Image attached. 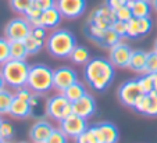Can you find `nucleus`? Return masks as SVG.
Masks as SVG:
<instances>
[{"label": "nucleus", "instance_id": "nucleus-5", "mask_svg": "<svg viewBox=\"0 0 157 143\" xmlns=\"http://www.w3.org/2000/svg\"><path fill=\"white\" fill-rule=\"evenodd\" d=\"M46 111H48L49 118L56 122H60L72 113V103L63 93L59 92L57 95H53L48 99Z\"/></svg>", "mask_w": 157, "mask_h": 143}, {"label": "nucleus", "instance_id": "nucleus-43", "mask_svg": "<svg viewBox=\"0 0 157 143\" xmlns=\"http://www.w3.org/2000/svg\"><path fill=\"white\" fill-rule=\"evenodd\" d=\"M151 78H153V90L157 92V74H151Z\"/></svg>", "mask_w": 157, "mask_h": 143}, {"label": "nucleus", "instance_id": "nucleus-30", "mask_svg": "<svg viewBox=\"0 0 157 143\" xmlns=\"http://www.w3.org/2000/svg\"><path fill=\"white\" fill-rule=\"evenodd\" d=\"M32 3H33V0H10V7L17 14L24 15L25 11L29 9Z\"/></svg>", "mask_w": 157, "mask_h": 143}, {"label": "nucleus", "instance_id": "nucleus-41", "mask_svg": "<svg viewBox=\"0 0 157 143\" xmlns=\"http://www.w3.org/2000/svg\"><path fill=\"white\" fill-rule=\"evenodd\" d=\"M32 93H33V92L29 89V88H28V86H24V88H20V89L15 90L14 95L17 96V97L22 99V100L29 101V99H31V96H32Z\"/></svg>", "mask_w": 157, "mask_h": 143}, {"label": "nucleus", "instance_id": "nucleus-18", "mask_svg": "<svg viewBox=\"0 0 157 143\" xmlns=\"http://www.w3.org/2000/svg\"><path fill=\"white\" fill-rule=\"evenodd\" d=\"M9 115H11L13 118H17V119L31 118L29 101L22 100V99L17 97V96L14 95V100H13L11 107H10V110H9Z\"/></svg>", "mask_w": 157, "mask_h": 143}, {"label": "nucleus", "instance_id": "nucleus-13", "mask_svg": "<svg viewBox=\"0 0 157 143\" xmlns=\"http://www.w3.org/2000/svg\"><path fill=\"white\" fill-rule=\"evenodd\" d=\"M96 107L98 106H96L95 97L92 95L86 93L85 96H82L81 99H78L77 101L72 103V113L88 119L96 113Z\"/></svg>", "mask_w": 157, "mask_h": 143}, {"label": "nucleus", "instance_id": "nucleus-35", "mask_svg": "<svg viewBox=\"0 0 157 143\" xmlns=\"http://www.w3.org/2000/svg\"><path fill=\"white\" fill-rule=\"evenodd\" d=\"M114 17H116V20H118V21L128 22L131 18H132V11H131V9L127 4H124V6H121L120 9H117L116 11H114Z\"/></svg>", "mask_w": 157, "mask_h": 143}, {"label": "nucleus", "instance_id": "nucleus-47", "mask_svg": "<svg viewBox=\"0 0 157 143\" xmlns=\"http://www.w3.org/2000/svg\"><path fill=\"white\" fill-rule=\"evenodd\" d=\"M0 143H6V140H4L2 136H0Z\"/></svg>", "mask_w": 157, "mask_h": 143}, {"label": "nucleus", "instance_id": "nucleus-28", "mask_svg": "<svg viewBox=\"0 0 157 143\" xmlns=\"http://www.w3.org/2000/svg\"><path fill=\"white\" fill-rule=\"evenodd\" d=\"M24 43H25V47H27V50H28V54H38L39 51L43 49V46H44V42H40V40H38L36 38H33L32 35H28L27 38L24 39Z\"/></svg>", "mask_w": 157, "mask_h": 143}, {"label": "nucleus", "instance_id": "nucleus-3", "mask_svg": "<svg viewBox=\"0 0 157 143\" xmlns=\"http://www.w3.org/2000/svg\"><path fill=\"white\" fill-rule=\"evenodd\" d=\"M0 71L6 81V86L15 90L27 86L28 74H29V64L27 63V60L10 58L2 66Z\"/></svg>", "mask_w": 157, "mask_h": 143}, {"label": "nucleus", "instance_id": "nucleus-22", "mask_svg": "<svg viewBox=\"0 0 157 143\" xmlns=\"http://www.w3.org/2000/svg\"><path fill=\"white\" fill-rule=\"evenodd\" d=\"M71 60V63L75 64V66H85V64L89 63V60L92 58L90 57V51H89L88 47H85L83 45H77L74 47V50L71 51L68 57Z\"/></svg>", "mask_w": 157, "mask_h": 143}, {"label": "nucleus", "instance_id": "nucleus-4", "mask_svg": "<svg viewBox=\"0 0 157 143\" xmlns=\"http://www.w3.org/2000/svg\"><path fill=\"white\" fill-rule=\"evenodd\" d=\"M53 71L46 64H33L29 66L27 86L35 93H48L53 89Z\"/></svg>", "mask_w": 157, "mask_h": 143}, {"label": "nucleus", "instance_id": "nucleus-17", "mask_svg": "<svg viewBox=\"0 0 157 143\" xmlns=\"http://www.w3.org/2000/svg\"><path fill=\"white\" fill-rule=\"evenodd\" d=\"M63 20L61 13L59 11L56 6L52 7V9L43 10L40 18H39V25L44 27L46 29H57V27L60 25Z\"/></svg>", "mask_w": 157, "mask_h": 143}, {"label": "nucleus", "instance_id": "nucleus-46", "mask_svg": "<svg viewBox=\"0 0 157 143\" xmlns=\"http://www.w3.org/2000/svg\"><path fill=\"white\" fill-rule=\"evenodd\" d=\"M153 50H156V51H157V39L154 40V49H153Z\"/></svg>", "mask_w": 157, "mask_h": 143}, {"label": "nucleus", "instance_id": "nucleus-20", "mask_svg": "<svg viewBox=\"0 0 157 143\" xmlns=\"http://www.w3.org/2000/svg\"><path fill=\"white\" fill-rule=\"evenodd\" d=\"M99 129L101 132V137H103V143H118L120 139V132L118 128L114 125L113 122H100L98 124Z\"/></svg>", "mask_w": 157, "mask_h": 143}, {"label": "nucleus", "instance_id": "nucleus-45", "mask_svg": "<svg viewBox=\"0 0 157 143\" xmlns=\"http://www.w3.org/2000/svg\"><path fill=\"white\" fill-rule=\"evenodd\" d=\"M150 4H151V9H153L154 11H157V0H151Z\"/></svg>", "mask_w": 157, "mask_h": 143}, {"label": "nucleus", "instance_id": "nucleus-40", "mask_svg": "<svg viewBox=\"0 0 157 143\" xmlns=\"http://www.w3.org/2000/svg\"><path fill=\"white\" fill-rule=\"evenodd\" d=\"M111 29H113L114 32H116L121 39L127 38V22L116 20V21L111 24Z\"/></svg>", "mask_w": 157, "mask_h": 143}, {"label": "nucleus", "instance_id": "nucleus-9", "mask_svg": "<svg viewBox=\"0 0 157 143\" xmlns=\"http://www.w3.org/2000/svg\"><path fill=\"white\" fill-rule=\"evenodd\" d=\"M132 51L133 50L131 49V46L128 43L120 40L117 45H114L109 50V60L117 68H128Z\"/></svg>", "mask_w": 157, "mask_h": 143}, {"label": "nucleus", "instance_id": "nucleus-10", "mask_svg": "<svg viewBox=\"0 0 157 143\" xmlns=\"http://www.w3.org/2000/svg\"><path fill=\"white\" fill-rule=\"evenodd\" d=\"M77 81L78 74L71 67L63 66L53 71V89L59 90L60 93H63L70 85H72Z\"/></svg>", "mask_w": 157, "mask_h": 143}, {"label": "nucleus", "instance_id": "nucleus-32", "mask_svg": "<svg viewBox=\"0 0 157 143\" xmlns=\"http://www.w3.org/2000/svg\"><path fill=\"white\" fill-rule=\"evenodd\" d=\"M138 25H139V33L140 38L147 36L150 33L151 28H153V22H151L150 17H143V18H138Z\"/></svg>", "mask_w": 157, "mask_h": 143}, {"label": "nucleus", "instance_id": "nucleus-12", "mask_svg": "<svg viewBox=\"0 0 157 143\" xmlns=\"http://www.w3.org/2000/svg\"><path fill=\"white\" fill-rule=\"evenodd\" d=\"M114 21H116L114 13L110 11L106 6H101V7H99V9L93 10L90 17L88 18V24L93 25V27H98L103 31L111 28V24H113Z\"/></svg>", "mask_w": 157, "mask_h": 143}, {"label": "nucleus", "instance_id": "nucleus-39", "mask_svg": "<svg viewBox=\"0 0 157 143\" xmlns=\"http://www.w3.org/2000/svg\"><path fill=\"white\" fill-rule=\"evenodd\" d=\"M75 140H77V143H99L95 134H93V131L90 128H88L83 134H81Z\"/></svg>", "mask_w": 157, "mask_h": 143}, {"label": "nucleus", "instance_id": "nucleus-15", "mask_svg": "<svg viewBox=\"0 0 157 143\" xmlns=\"http://www.w3.org/2000/svg\"><path fill=\"white\" fill-rule=\"evenodd\" d=\"M133 110L146 117H157V92L153 90L147 95H142Z\"/></svg>", "mask_w": 157, "mask_h": 143}, {"label": "nucleus", "instance_id": "nucleus-42", "mask_svg": "<svg viewBox=\"0 0 157 143\" xmlns=\"http://www.w3.org/2000/svg\"><path fill=\"white\" fill-rule=\"evenodd\" d=\"M33 3H36L42 10H48L56 6V0H33Z\"/></svg>", "mask_w": 157, "mask_h": 143}, {"label": "nucleus", "instance_id": "nucleus-11", "mask_svg": "<svg viewBox=\"0 0 157 143\" xmlns=\"http://www.w3.org/2000/svg\"><path fill=\"white\" fill-rule=\"evenodd\" d=\"M56 7L61 13L63 18L75 20L85 13L86 0H56Z\"/></svg>", "mask_w": 157, "mask_h": 143}, {"label": "nucleus", "instance_id": "nucleus-27", "mask_svg": "<svg viewBox=\"0 0 157 143\" xmlns=\"http://www.w3.org/2000/svg\"><path fill=\"white\" fill-rule=\"evenodd\" d=\"M42 13H43V10H42L36 3H32L29 9L25 11L24 17L27 18V21L29 22L32 27H35V25H39V18H40Z\"/></svg>", "mask_w": 157, "mask_h": 143}, {"label": "nucleus", "instance_id": "nucleus-25", "mask_svg": "<svg viewBox=\"0 0 157 143\" xmlns=\"http://www.w3.org/2000/svg\"><path fill=\"white\" fill-rule=\"evenodd\" d=\"M120 40H122V39L120 38V36L117 35L113 29H111V28H109V29L104 31L101 39L98 42V46H100L101 49H109V50H110V49L113 47L114 45H117Z\"/></svg>", "mask_w": 157, "mask_h": 143}, {"label": "nucleus", "instance_id": "nucleus-31", "mask_svg": "<svg viewBox=\"0 0 157 143\" xmlns=\"http://www.w3.org/2000/svg\"><path fill=\"white\" fill-rule=\"evenodd\" d=\"M127 38L128 39H136L140 38V33H139V25H138V18L132 17L129 21L127 22Z\"/></svg>", "mask_w": 157, "mask_h": 143}, {"label": "nucleus", "instance_id": "nucleus-26", "mask_svg": "<svg viewBox=\"0 0 157 143\" xmlns=\"http://www.w3.org/2000/svg\"><path fill=\"white\" fill-rule=\"evenodd\" d=\"M13 100H14V93H11L9 89L0 90V115L2 114H9Z\"/></svg>", "mask_w": 157, "mask_h": 143}, {"label": "nucleus", "instance_id": "nucleus-6", "mask_svg": "<svg viewBox=\"0 0 157 143\" xmlns=\"http://www.w3.org/2000/svg\"><path fill=\"white\" fill-rule=\"evenodd\" d=\"M143 92L139 88L138 79H128L122 82L118 86L117 90V97H118L120 103L128 108H135V104L138 103L140 97H142Z\"/></svg>", "mask_w": 157, "mask_h": 143}, {"label": "nucleus", "instance_id": "nucleus-37", "mask_svg": "<svg viewBox=\"0 0 157 143\" xmlns=\"http://www.w3.org/2000/svg\"><path fill=\"white\" fill-rule=\"evenodd\" d=\"M31 35H32L33 38H36L38 40H40V42L46 43V39H48L49 33H48V29L44 27H42V25H35V27H32V29H31Z\"/></svg>", "mask_w": 157, "mask_h": 143}, {"label": "nucleus", "instance_id": "nucleus-29", "mask_svg": "<svg viewBox=\"0 0 157 143\" xmlns=\"http://www.w3.org/2000/svg\"><path fill=\"white\" fill-rule=\"evenodd\" d=\"M138 84H139V88L142 89L143 95L153 92V78H151V74H147V72L142 74L138 78Z\"/></svg>", "mask_w": 157, "mask_h": 143}, {"label": "nucleus", "instance_id": "nucleus-34", "mask_svg": "<svg viewBox=\"0 0 157 143\" xmlns=\"http://www.w3.org/2000/svg\"><path fill=\"white\" fill-rule=\"evenodd\" d=\"M146 72L147 74H157V51L156 50H151L147 53Z\"/></svg>", "mask_w": 157, "mask_h": 143}, {"label": "nucleus", "instance_id": "nucleus-8", "mask_svg": "<svg viewBox=\"0 0 157 143\" xmlns=\"http://www.w3.org/2000/svg\"><path fill=\"white\" fill-rule=\"evenodd\" d=\"M59 128L64 132L68 137H72V139H77L81 134L86 131L89 128L88 125V119L82 118V117L77 115V114L71 113L68 117H65L64 119L59 122Z\"/></svg>", "mask_w": 157, "mask_h": 143}, {"label": "nucleus", "instance_id": "nucleus-21", "mask_svg": "<svg viewBox=\"0 0 157 143\" xmlns=\"http://www.w3.org/2000/svg\"><path fill=\"white\" fill-rule=\"evenodd\" d=\"M127 6L132 11V17L135 18H143V17H150L151 11V4L147 2H142V0H129Z\"/></svg>", "mask_w": 157, "mask_h": 143}, {"label": "nucleus", "instance_id": "nucleus-23", "mask_svg": "<svg viewBox=\"0 0 157 143\" xmlns=\"http://www.w3.org/2000/svg\"><path fill=\"white\" fill-rule=\"evenodd\" d=\"M86 93H88L86 92V86L82 82L77 81V82H74L72 85H70V86L63 92V95L68 99L71 103H74V101H77L78 99H81L82 96H85Z\"/></svg>", "mask_w": 157, "mask_h": 143}, {"label": "nucleus", "instance_id": "nucleus-51", "mask_svg": "<svg viewBox=\"0 0 157 143\" xmlns=\"http://www.w3.org/2000/svg\"><path fill=\"white\" fill-rule=\"evenodd\" d=\"M20 143H27V142H20Z\"/></svg>", "mask_w": 157, "mask_h": 143}, {"label": "nucleus", "instance_id": "nucleus-44", "mask_svg": "<svg viewBox=\"0 0 157 143\" xmlns=\"http://www.w3.org/2000/svg\"><path fill=\"white\" fill-rule=\"evenodd\" d=\"M4 86H6V81H4L3 74H2V71H0V90L4 89Z\"/></svg>", "mask_w": 157, "mask_h": 143}, {"label": "nucleus", "instance_id": "nucleus-48", "mask_svg": "<svg viewBox=\"0 0 157 143\" xmlns=\"http://www.w3.org/2000/svg\"><path fill=\"white\" fill-rule=\"evenodd\" d=\"M120 2H122V3H124V4H127L128 2H129V0H120Z\"/></svg>", "mask_w": 157, "mask_h": 143}, {"label": "nucleus", "instance_id": "nucleus-14", "mask_svg": "<svg viewBox=\"0 0 157 143\" xmlns=\"http://www.w3.org/2000/svg\"><path fill=\"white\" fill-rule=\"evenodd\" d=\"M54 131V126L46 119H38L29 129V139L32 143H46L52 132Z\"/></svg>", "mask_w": 157, "mask_h": 143}, {"label": "nucleus", "instance_id": "nucleus-16", "mask_svg": "<svg viewBox=\"0 0 157 143\" xmlns=\"http://www.w3.org/2000/svg\"><path fill=\"white\" fill-rule=\"evenodd\" d=\"M46 106H48V99H44L42 93H32L29 99V107H31V118L44 119L48 117V111H46Z\"/></svg>", "mask_w": 157, "mask_h": 143}, {"label": "nucleus", "instance_id": "nucleus-38", "mask_svg": "<svg viewBox=\"0 0 157 143\" xmlns=\"http://www.w3.org/2000/svg\"><path fill=\"white\" fill-rule=\"evenodd\" d=\"M0 136L3 137L6 142H9L10 139H13V136H14V128H13V125L10 122L3 121V124L0 126Z\"/></svg>", "mask_w": 157, "mask_h": 143}, {"label": "nucleus", "instance_id": "nucleus-19", "mask_svg": "<svg viewBox=\"0 0 157 143\" xmlns=\"http://www.w3.org/2000/svg\"><path fill=\"white\" fill-rule=\"evenodd\" d=\"M146 60H147V51L142 49H136L132 51L128 68L136 74H145L146 72Z\"/></svg>", "mask_w": 157, "mask_h": 143}, {"label": "nucleus", "instance_id": "nucleus-49", "mask_svg": "<svg viewBox=\"0 0 157 143\" xmlns=\"http://www.w3.org/2000/svg\"><path fill=\"white\" fill-rule=\"evenodd\" d=\"M2 124H3V118L0 117V126H2Z\"/></svg>", "mask_w": 157, "mask_h": 143}, {"label": "nucleus", "instance_id": "nucleus-24", "mask_svg": "<svg viewBox=\"0 0 157 143\" xmlns=\"http://www.w3.org/2000/svg\"><path fill=\"white\" fill-rule=\"evenodd\" d=\"M28 50L24 40H13L10 42V58L13 60H27Z\"/></svg>", "mask_w": 157, "mask_h": 143}, {"label": "nucleus", "instance_id": "nucleus-52", "mask_svg": "<svg viewBox=\"0 0 157 143\" xmlns=\"http://www.w3.org/2000/svg\"><path fill=\"white\" fill-rule=\"evenodd\" d=\"M6 143H10V142H6Z\"/></svg>", "mask_w": 157, "mask_h": 143}, {"label": "nucleus", "instance_id": "nucleus-1", "mask_svg": "<svg viewBox=\"0 0 157 143\" xmlns=\"http://www.w3.org/2000/svg\"><path fill=\"white\" fill-rule=\"evenodd\" d=\"M116 67L104 57H92L89 63L83 66V79L85 84L95 92H104L114 81Z\"/></svg>", "mask_w": 157, "mask_h": 143}, {"label": "nucleus", "instance_id": "nucleus-33", "mask_svg": "<svg viewBox=\"0 0 157 143\" xmlns=\"http://www.w3.org/2000/svg\"><path fill=\"white\" fill-rule=\"evenodd\" d=\"M10 60V42L6 38H0V66Z\"/></svg>", "mask_w": 157, "mask_h": 143}, {"label": "nucleus", "instance_id": "nucleus-36", "mask_svg": "<svg viewBox=\"0 0 157 143\" xmlns=\"http://www.w3.org/2000/svg\"><path fill=\"white\" fill-rule=\"evenodd\" d=\"M46 143H68V136L64 134L60 128H54V131L52 132V135L49 136Z\"/></svg>", "mask_w": 157, "mask_h": 143}, {"label": "nucleus", "instance_id": "nucleus-7", "mask_svg": "<svg viewBox=\"0 0 157 143\" xmlns=\"http://www.w3.org/2000/svg\"><path fill=\"white\" fill-rule=\"evenodd\" d=\"M32 25L27 21L25 17L11 18L4 27V38L13 42V40H24L31 33Z\"/></svg>", "mask_w": 157, "mask_h": 143}, {"label": "nucleus", "instance_id": "nucleus-2", "mask_svg": "<svg viewBox=\"0 0 157 143\" xmlns=\"http://www.w3.org/2000/svg\"><path fill=\"white\" fill-rule=\"evenodd\" d=\"M44 46L48 53L54 58H68L77 46V38L71 31L57 28L49 33Z\"/></svg>", "mask_w": 157, "mask_h": 143}, {"label": "nucleus", "instance_id": "nucleus-50", "mask_svg": "<svg viewBox=\"0 0 157 143\" xmlns=\"http://www.w3.org/2000/svg\"><path fill=\"white\" fill-rule=\"evenodd\" d=\"M142 2H147V3H150L151 0H142Z\"/></svg>", "mask_w": 157, "mask_h": 143}]
</instances>
